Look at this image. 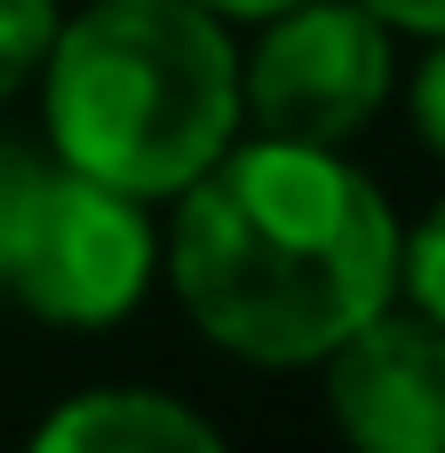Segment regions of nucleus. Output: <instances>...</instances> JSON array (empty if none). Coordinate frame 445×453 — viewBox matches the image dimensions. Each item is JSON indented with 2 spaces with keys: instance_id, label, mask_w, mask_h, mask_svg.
<instances>
[{
  "instance_id": "obj_8",
  "label": "nucleus",
  "mask_w": 445,
  "mask_h": 453,
  "mask_svg": "<svg viewBox=\"0 0 445 453\" xmlns=\"http://www.w3.org/2000/svg\"><path fill=\"white\" fill-rule=\"evenodd\" d=\"M40 183H48V167H40L24 143L0 135V287H8V263H16V247H24V223H32Z\"/></svg>"
},
{
  "instance_id": "obj_2",
  "label": "nucleus",
  "mask_w": 445,
  "mask_h": 453,
  "mask_svg": "<svg viewBox=\"0 0 445 453\" xmlns=\"http://www.w3.org/2000/svg\"><path fill=\"white\" fill-rule=\"evenodd\" d=\"M48 135L64 167L159 199L207 175L239 127V56L199 0H96L48 48Z\"/></svg>"
},
{
  "instance_id": "obj_4",
  "label": "nucleus",
  "mask_w": 445,
  "mask_h": 453,
  "mask_svg": "<svg viewBox=\"0 0 445 453\" xmlns=\"http://www.w3.org/2000/svg\"><path fill=\"white\" fill-rule=\"evenodd\" d=\"M151 287V223L135 191H111L80 167L48 175L8 263V295L56 326H111Z\"/></svg>"
},
{
  "instance_id": "obj_7",
  "label": "nucleus",
  "mask_w": 445,
  "mask_h": 453,
  "mask_svg": "<svg viewBox=\"0 0 445 453\" xmlns=\"http://www.w3.org/2000/svg\"><path fill=\"white\" fill-rule=\"evenodd\" d=\"M56 48V0H0V96L24 88Z\"/></svg>"
},
{
  "instance_id": "obj_11",
  "label": "nucleus",
  "mask_w": 445,
  "mask_h": 453,
  "mask_svg": "<svg viewBox=\"0 0 445 453\" xmlns=\"http://www.w3.org/2000/svg\"><path fill=\"white\" fill-rule=\"evenodd\" d=\"M382 24H398V32H438L445 40V0H366Z\"/></svg>"
},
{
  "instance_id": "obj_3",
  "label": "nucleus",
  "mask_w": 445,
  "mask_h": 453,
  "mask_svg": "<svg viewBox=\"0 0 445 453\" xmlns=\"http://www.w3.org/2000/svg\"><path fill=\"white\" fill-rule=\"evenodd\" d=\"M390 96V24L366 0H295L271 16L239 104H255L279 143H342Z\"/></svg>"
},
{
  "instance_id": "obj_1",
  "label": "nucleus",
  "mask_w": 445,
  "mask_h": 453,
  "mask_svg": "<svg viewBox=\"0 0 445 453\" xmlns=\"http://www.w3.org/2000/svg\"><path fill=\"white\" fill-rule=\"evenodd\" d=\"M175 295L183 311L255 366H311L366 326L398 287V223L382 191L326 143L223 151L183 183Z\"/></svg>"
},
{
  "instance_id": "obj_5",
  "label": "nucleus",
  "mask_w": 445,
  "mask_h": 453,
  "mask_svg": "<svg viewBox=\"0 0 445 453\" xmlns=\"http://www.w3.org/2000/svg\"><path fill=\"white\" fill-rule=\"evenodd\" d=\"M334 422L374 453H445V326L374 311L326 350Z\"/></svg>"
},
{
  "instance_id": "obj_10",
  "label": "nucleus",
  "mask_w": 445,
  "mask_h": 453,
  "mask_svg": "<svg viewBox=\"0 0 445 453\" xmlns=\"http://www.w3.org/2000/svg\"><path fill=\"white\" fill-rule=\"evenodd\" d=\"M414 127L430 135V151L445 159V48L422 64V80H414Z\"/></svg>"
},
{
  "instance_id": "obj_9",
  "label": "nucleus",
  "mask_w": 445,
  "mask_h": 453,
  "mask_svg": "<svg viewBox=\"0 0 445 453\" xmlns=\"http://www.w3.org/2000/svg\"><path fill=\"white\" fill-rule=\"evenodd\" d=\"M398 279L414 287L422 319H438V326H445V199L430 207V215H422L414 247H398Z\"/></svg>"
},
{
  "instance_id": "obj_6",
  "label": "nucleus",
  "mask_w": 445,
  "mask_h": 453,
  "mask_svg": "<svg viewBox=\"0 0 445 453\" xmlns=\"http://www.w3.org/2000/svg\"><path fill=\"white\" fill-rule=\"evenodd\" d=\"M40 453H215L223 430L159 390H88L40 422Z\"/></svg>"
},
{
  "instance_id": "obj_12",
  "label": "nucleus",
  "mask_w": 445,
  "mask_h": 453,
  "mask_svg": "<svg viewBox=\"0 0 445 453\" xmlns=\"http://www.w3.org/2000/svg\"><path fill=\"white\" fill-rule=\"evenodd\" d=\"M199 8H215V16H279L295 0H199Z\"/></svg>"
}]
</instances>
